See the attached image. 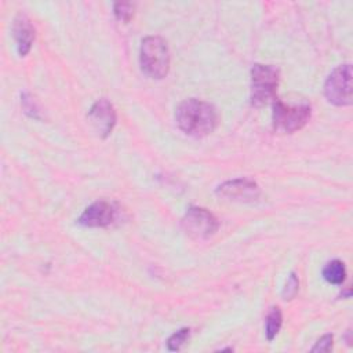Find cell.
Here are the masks:
<instances>
[{
  "label": "cell",
  "mask_w": 353,
  "mask_h": 353,
  "mask_svg": "<svg viewBox=\"0 0 353 353\" xmlns=\"http://www.w3.org/2000/svg\"><path fill=\"white\" fill-rule=\"evenodd\" d=\"M298 288H299V280L296 277L295 273H291L287 279V283L281 291V296L284 301H291L292 298H295L296 292H298Z\"/></svg>",
  "instance_id": "cell-15"
},
{
  "label": "cell",
  "mask_w": 353,
  "mask_h": 353,
  "mask_svg": "<svg viewBox=\"0 0 353 353\" xmlns=\"http://www.w3.org/2000/svg\"><path fill=\"white\" fill-rule=\"evenodd\" d=\"M324 95L335 106L352 103V66L341 65L331 72L324 84Z\"/></svg>",
  "instance_id": "cell-6"
},
{
  "label": "cell",
  "mask_w": 353,
  "mask_h": 353,
  "mask_svg": "<svg viewBox=\"0 0 353 353\" xmlns=\"http://www.w3.org/2000/svg\"><path fill=\"white\" fill-rule=\"evenodd\" d=\"M116 208L112 203L101 200L88 205L77 222L85 228H106L116 219Z\"/></svg>",
  "instance_id": "cell-9"
},
{
  "label": "cell",
  "mask_w": 353,
  "mask_h": 353,
  "mask_svg": "<svg viewBox=\"0 0 353 353\" xmlns=\"http://www.w3.org/2000/svg\"><path fill=\"white\" fill-rule=\"evenodd\" d=\"M113 12H114V17L119 21L127 23V22H130V19L134 15V4H131V3H116L113 6Z\"/></svg>",
  "instance_id": "cell-14"
},
{
  "label": "cell",
  "mask_w": 353,
  "mask_h": 353,
  "mask_svg": "<svg viewBox=\"0 0 353 353\" xmlns=\"http://www.w3.org/2000/svg\"><path fill=\"white\" fill-rule=\"evenodd\" d=\"M281 323H283L281 310L279 306H273L269 310V313L266 316V323H265V334H266L268 341H273L276 338V335L279 334V331L281 328Z\"/></svg>",
  "instance_id": "cell-12"
},
{
  "label": "cell",
  "mask_w": 353,
  "mask_h": 353,
  "mask_svg": "<svg viewBox=\"0 0 353 353\" xmlns=\"http://www.w3.org/2000/svg\"><path fill=\"white\" fill-rule=\"evenodd\" d=\"M312 116L310 105H285L279 99L273 101V128L274 131L292 134L306 125Z\"/></svg>",
  "instance_id": "cell-4"
},
{
  "label": "cell",
  "mask_w": 353,
  "mask_h": 353,
  "mask_svg": "<svg viewBox=\"0 0 353 353\" xmlns=\"http://www.w3.org/2000/svg\"><path fill=\"white\" fill-rule=\"evenodd\" d=\"M215 193L218 196L237 200V201H254L259 197L261 189L256 182L248 178H236L221 183Z\"/></svg>",
  "instance_id": "cell-7"
},
{
  "label": "cell",
  "mask_w": 353,
  "mask_h": 353,
  "mask_svg": "<svg viewBox=\"0 0 353 353\" xmlns=\"http://www.w3.org/2000/svg\"><path fill=\"white\" fill-rule=\"evenodd\" d=\"M87 117L101 138H106L116 125V110L105 98L98 99L91 106Z\"/></svg>",
  "instance_id": "cell-8"
},
{
  "label": "cell",
  "mask_w": 353,
  "mask_h": 353,
  "mask_svg": "<svg viewBox=\"0 0 353 353\" xmlns=\"http://www.w3.org/2000/svg\"><path fill=\"white\" fill-rule=\"evenodd\" d=\"M139 63L142 72L152 79H163L170 69L167 43L159 36H148L141 43Z\"/></svg>",
  "instance_id": "cell-2"
},
{
  "label": "cell",
  "mask_w": 353,
  "mask_h": 353,
  "mask_svg": "<svg viewBox=\"0 0 353 353\" xmlns=\"http://www.w3.org/2000/svg\"><path fill=\"white\" fill-rule=\"evenodd\" d=\"M332 335L327 334L324 336H321L316 345L312 347V352H330L332 347Z\"/></svg>",
  "instance_id": "cell-17"
},
{
  "label": "cell",
  "mask_w": 353,
  "mask_h": 353,
  "mask_svg": "<svg viewBox=\"0 0 353 353\" xmlns=\"http://www.w3.org/2000/svg\"><path fill=\"white\" fill-rule=\"evenodd\" d=\"M323 277L330 284H335V285L342 284L346 277L345 263L339 259H332L327 262L325 266L323 268Z\"/></svg>",
  "instance_id": "cell-11"
},
{
  "label": "cell",
  "mask_w": 353,
  "mask_h": 353,
  "mask_svg": "<svg viewBox=\"0 0 353 353\" xmlns=\"http://www.w3.org/2000/svg\"><path fill=\"white\" fill-rule=\"evenodd\" d=\"M279 85V70L270 65L255 63L251 69V105L261 108L274 101Z\"/></svg>",
  "instance_id": "cell-3"
},
{
  "label": "cell",
  "mask_w": 353,
  "mask_h": 353,
  "mask_svg": "<svg viewBox=\"0 0 353 353\" xmlns=\"http://www.w3.org/2000/svg\"><path fill=\"white\" fill-rule=\"evenodd\" d=\"M22 103H23L25 112H26L30 117H33V119H40V116H39V109H37L34 101H33L28 94H23V95H22Z\"/></svg>",
  "instance_id": "cell-16"
},
{
  "label": "cell",
  "mask_w": 353,
  "mask_h": 353,
  "mask_svg": "<svg viewBox=\"0 0 353 353\" xmlns=\"http://www.w3.org/2000/svg\"><path fill=\"white\" fill-rule=\"evenodd\" d=\"M189 335H190V330H189V328H181V330H178L176 332H174V334L167 339V349L171 350V352L179 350V349L186 343V341L189 339Z\"/></svg>",
  "instance_id": "cell-13"
},
{
  "label": "cell",
  "mask_w": 353,
  "mask_h": 353,
  "mask_svg": "<svg viewBox=\"0 0 353 353\" xmlns=\"http://www.w3.org/2000/svg\"><path fill=\"white\" fill-rule=\"evenodd\" d=\"M178 127L188 135L201 138L211 134L218 123L216 109L201 99L189 98L182 101L175 112Z\"/></svg>",
  "instance_id": "cell-1"
},
{
  "label": "cell",
  "mask_w": 353,
  "mask_h": 353,
  "mask_svg": "<svg viewBox=\"0 0 353 353\" xmlns=\"http://www.w3.org/2000/svg\"><path fill=\"white\" fill-rule=\"evenodd\" d=\"M181 228L186 236L194 240H207L212 237L218 228V219L208 210L190 207L181 219Z\"/></svg>",
  "instance_id": "cell-5"
},
{
  "label": "cell",
  "mask_w": 353,
  "mask_h": 353,
  "mask_svg": "<svg viewBox=\"0 0 353 353\" xmlns=\"http://www.w3.org/2000/svg\"><path fill=\"white\" fill-rule=\"evenodd\" d=\"M12 33L17 41V51L19 57H25L30 51L34 40V28L30 23V19L25 14L19 12L14 18Z\"/></svg>",
  "instance_id": "cell-10"
}]
</instances>
